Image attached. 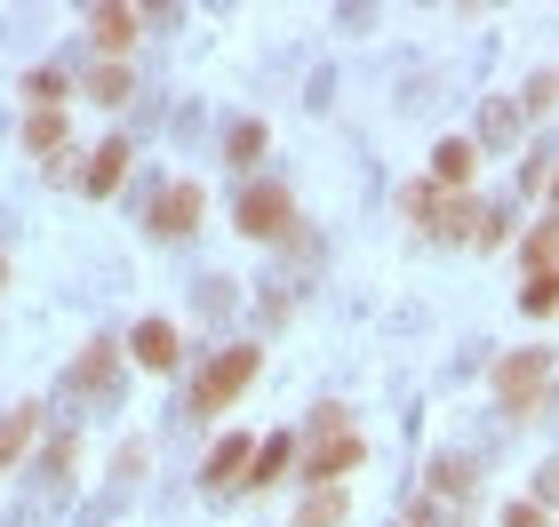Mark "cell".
<instances>
[{"mask_svg":"<svg viewBox=\"0 0 559 527\" xmlns=\"http://www.w3.org/2000/svg\"><path fill=\"white\" fill-rule=\"evenodd\" d=\"M360 456H368V440L344 423V408H320L296 464H304V480H312V488H344V471H360Z\"/></svg>","mask_w":559,"mask_h":527,"instance_id":"obj_1","label":"cell"},{"mask_svg":"<svg viewBox=\"0 0 559 527\" xmlns=\"http://www.w3.org/2000/svg\"><path fill=\"white\" fill-rule=\"evenodd\" d=\"M257 368H264V351H257V344L216 351V360L200 368V384H192V408H200V416H224V408H233V399H240L248 384H257Z\"/></svg>","mask_w":559,"mask_h":527,"instance_id":"obj_2","label":"cell"},{"mask_svg":"<svg viewBox=\"0 0 559 527\" xmlns=\"http://www.w3.org/2000/svg\"><path fill=\"white\" fill-rule=\"evenodd\" d=\"M400 216L424 224L431 240H464V232H479V208H472L464 192H440V184H408V192H400Z\"/></svg>","mask_w":559,"mask_h":527,"instance_id":"obj_3","label":"cell"},{"mask_svg":"<svg viewBox=\"0 0 559 527\" xmlns=\"http://www.w3.org/2000/svg\"><path fill=\"white\" fill-rule=\"evenodd\" d=\"M544 392H551V351H503V360H496V399H503V416H536Z\"/></svg>","mask_w":559,"mask_h":527,"instance_id":"obj_4","label":"cell"},{"mask_svg":"<svg viewBox=\"0 0 559 527\" xmlns=\"http://www.w3.org/2000/svg\"><path fill=\"white\" fill-rule=\"evenodd\" d=\"M233 224L248 240H280L296 224V200H288V184H248L240 192V208H233Z\"/></svg>","mask_w":559,"mask_h":527,"instance_id":"obj_5","label":"cell"},{"mask_svg":"<svg viewBox=\"0 0 559 527\" xmlns=\"http://www.w3.org/2000/svg\"><path fill=\"white\" fill-rule=\"evenodd\" d=\"M200 208H209V192H200V184H168L160 200H152V232H160V240H185L192 232V224H200Z\"/></svg>","mask_w":559,"mask_h":527,"instance_id":"obj_6","label":"cell"},{"mask_svg":"<svg viewBox=\"0 0 559 527\" xmlns=\"http://www.w3.org/2000/svg\"><path fill=\"white\" fill-rule=\"evenodd\" d=\"M136 33H144V9H88V40L105 48V57L120 64L136 48Z\"/></svg>","mask_w":559,"mask_h":527,"instance_id":"obj_7","label":"cell"},{"mask_svg":"<svg viewBox=\"0 0 559 527\" xmlns=\"http://www.w3.org/2000/svg\"><path fill=\"white\" fill-rule=\"evenodd\" d=\"M248 464H257V440H216V456L209 464H200V480H209V488H248Z\"/></svg>","mask_w":559,"mask_h":527,"instance_id":"obj_8","label":"cell"},{"mask_svg":"<svg viewBox=\"0 0 559 527\" xmlns=\"http://www.w3.org/2000/svg\"><path fill=\"white\" fill-rule=\"evenodd\" d=\"M472 176H479V144L472 136H448L440 153H431V184H440V192H464Z\"/></svg>","mask_w":559,"mask_h":527,"instance_id":"obj_9","label":"cell"},{"mask_svg":"<svg viewBox=\"0 0 559 527\" xmlns=\"http://www.w3.org/2000/svg\"><path fill=\"white\" fill-rule=\"evenodd\" d=\"M129 360L152 368V375H168L176 360H185V351H176V328H168V320H144V328L129 336Z\"/></svg>","mask_w":559,"mask_h":527,"instance_id":"obj_10","label":"cell"},{"mask_svg":"<svg viewBox=\"0 0 559 527\" xmlns=\"http://www.w3.org/2000/svg\"><path fill=\"white\" fill-rule=\"evenodd\" d=\"M120 176H129V136H105V144L88 153V176H81V184H88L96 200H105V192L120 184Z\"/></svg>","mask_w":559,"mask_h":527,"instance_id":"obj_11","label":"cell"},{"mask_svg":"<svg viewBox=\"0 0 559 527\" xmlns=\"http://www.w3.org/2000/svg\"><path fill=\"white\" fill-rule=\"evenodd\" d=\"M40 416H48V408H33V399H24L16 416H0V471H9V464L24 456V447L40 440Z\"/></svg>","mask_w":559,"mask_h":527,"instance_id":"obj_12","label":"cell"},{"mask_svg":"<svg viewBox=\"0 0 559 527\" xmlns=\"http://www.w3.org/2000/svg\"><path fill=\"white\" fill-rule=\"evenodd\" d=\"M472 488H479V464L472 456H440V464H431V495H440V504H464Z\"/></svg>","mask_w":559,"mask_h":527,"instance_id":"obj_13","label":"cell"},{"mask_svg":"<svg viewBox=\"0 0 559 527\" xmlns=\"http://www.w3.org/2000/svg\"><path fill=\"white\" fill-rule=\"evenodd\" d=\"M344 488H312V495H304V504H296V527H344Z\"/></svg>","mask_w":559,"mask_h":527,"instance_id":"obj_14","label":"cell"},{"mask_svg":"<svg viewBox=\"0 0 559 527\" xmlns=\"http://www.w3.org/2000/svg\"><path fill=\"white\" fill-rule=\"evenodd\" d=\"M288 464H296V440H288V432H280V440H264V447H257V464H248V488H272Z\"/></svg>","mask_w":559,"mask_h":527,"instance_id":"obj_15","label":"cell"},{"mask_svg":"<svg viewBox=\"0 0 559 527\" xmlns=\"http://www.w3.org/2000/svg\"><path fill=\"white\" fill-rule=\"evenodd\" d=\"M520 256H527V272H559V216H544L536 232H527Z\"/></svg>","mask_w":559,"mask_h":527,"instance_id":"obj_16","label":"cell"},{"mask_svg":"<svg viewBox=\"0 0 559 527\" xmlns=\"http://www.w3.org/2000/svg\"><path fill=\"white\" fill-rule=\"evenodd\" d=\"M72 384H81V392H105V384H112V344H88L81 360H72Z\"/></svg>","mask_w":559,"mask_h":527,"instance_id":"obj_17","label":"cell"},{"mask_svg":"<svg viewBox=\"0 0 559 527\" xmlns=\"http://www.w3.org/2000/svg\"><path fill=\"white\" fill-rule=\"evenodd\" d=\"M520 312H527V320L559 312V272H527V288H520Z\"/></svg>","mask_w":559,"mask_h":527,"instance_id":"obj_18","label":"cell"},{"mask_svg":"<svg viewBox=\"0 0 559 527\" xmlns=\"http://www.w3.org/2000/svg\"><path fill=\"white\" fill-rule=\"evenodd\" d=\"M24 144L33 153H64V112H33L24 120Z\"/></svg>","mask_w":559,"mask_h":527,"instance_id":"obj_19","label":"cell"},{"mask_svg":"<svg viewBox=\"0 0 559 527\" xmlns=\"http://www.w3.org/2000/svg\"><path fill=\"white\" fill-rule=\"evenodd\" d=\"M88 96H96V105H129V64H96Z\"/></svg>","mask_w":559,"mask_h":527,"instance_id":"obj_20","label":"cell"},{"mask_svg":"<svg viewBox=\"0 0 559 527\" xmlns=\"http://www.w3.org/2000/svg\"><path fill=\"white\" fill-rule=\"evenodd\" d=\"M24 105H33V112H57V105H64V72H33V81H24Z\"/></svg>","mask_w":559,"mask_h":527,"instance_id":"obj_21","label":"cell"},{"mask_svg":"<svg viewBox=\"0 0 559 527\" xmlns=\"http://www.w3.org/2000/svg\"><path fill=\"white\" fill-rule=\"evenodd\" d=\"M464 519V504H440V495H424L416 512H400V527H455Z\"/></svg>","mask_w":559,"mask_h":527,"instance_id":"obj_22","label":"cell"},{"mask_svg":"<svg viewBox=\"0 0 559 527\" xmlns=\"http://www.w3.org/2000/svg\"><path fill=\"white\" fill-rule=\"evenodd\" d=\"M224 153H233L240 168H248V160H264V120H240V129L224 136Z\"/></svg>","mask_w":559,"mask_h":527,"instance_id":"obj_23","label":"cell"},{"mask_svg":"<svg viewBox=\"0 0 559 527\" xmlns=\"http://www.w3.org/2000/svg\"><path fill=\"white\" fill-rule=\"evenodd\" d=\"M551 105H559V72H536L527 96H520V112H551Z\"/></svg>","mask_w":559,"mask_h":527,"instance_id":"obj_24","label":"cell"},{"mask_svg":"<svg viewBox=\"0 0 559 527\" xmlns=\"http://www.w3.org/2000/svg\"><path fill=\"white\" fill-rule=\"evenodd\" d=\"M520 136V105H488V144H512Z\"/></svg>","mask_w":559,"mask_h":527,"instance_id":"obj_25","label":"cell"},{"mask_svg":"<svg viewBox=\"0 0 559 527\" xmlns=\"http://www.w3.org/2000/svg\"><path fill=\"white\" fill-rule=\"evenodd\" d=\"M503 527H551V512H544V504H512V512H503Z\"/></svg>","mask_w":559,"mask_h":527,"instance_id":"obj_26","label":"cell"},{"mask_svg":"<svg viewBox=\"0 0 559 527\" xmlns=\"http://www.w3.org/2000/svg\"><path fill=\"white\" fill-rule=\"evenodd\" d=\"M544 495H551V504H559V464H551V471H544Z\"/></svg>","mask_w":559,"mask_h":527,"instance_id":"obj_27","label":"cell"},{"mask_svg":"<svg viewBox=\"0 0 559 527\" xmlns=\"http://www.w3.org/2000/svg\"><path fill=\"white\" fill-rule=\"evenodd\" d=\"M551 200H559V168H551Z\"/></svg>","mask_w":559,"mask_h":527,"instance_id":"obj_28","label":"cell"},{"mask_svg":"<svg viewBox=\"0 0 559 527\" xmlns=\"http://www.w3.org/2000/svg\"><path fill=\"white\" fill-rule=\"evenodd\" d=\"M0 280H9V264H0Z\"/></svg>","mask_w":559,"mask_h":527,"instance_id":"obj_29","label":"cell"}]
</instances>
